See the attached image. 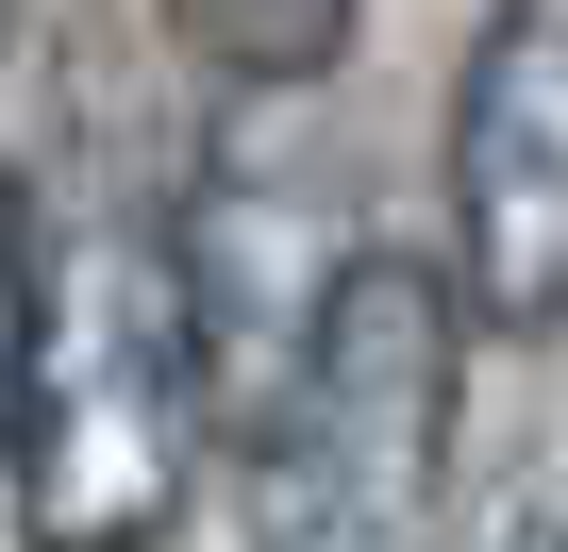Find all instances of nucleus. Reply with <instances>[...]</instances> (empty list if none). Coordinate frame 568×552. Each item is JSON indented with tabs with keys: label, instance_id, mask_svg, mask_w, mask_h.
Segmentation results:
<instances>
[{
	"label": "nucleus",
	"instance_id": "f257e3e1",
	"mask_svg": "<svg viewBox=\"0 0 568 552\" xmlns=\"http://www.w3.org/2000/svg\"><path fill=\"white\" fill-rule=\"evenodd\" d=\"M217 452V369H201V319H184V251L168 218L101 201V218H51V268H34V369H18V535L34 552H151L184 519Z\"/></svg>",
	"mask_w": 568,
	"mask_h": 552
},
{
	"label": "nucleus",
	"instance_id": "7ed1b4c3",
	"mask_svg": "<svg viewBox=\"0 0 568 552\" xmlns=\"http://www.w3.org/2000/svg\"><path fill=\"white\" fill-rule=\"evenodd\" d=\"M452 285L468 335H568V0H501L452 84Z\"/></svg>",
	"mask_w": 568,
	"mask_h": 552
},
{
	"label": "nucleus",
	"instance_id": "f03ea898",
	"mask_svg": "<svg viewBox=\"0 0 568 552\" xmlns=\"http://www.w3.org/2000/svg\"><path fill=\"white\" fill-rule=\"evenodd\" d=\"M452 402L468 285L452 251H352L318 352L251 419V552H452Z\"/></svg>",
	"mask_w": 568,
	"mask_h": 552
},
{
	"label": "nucleus",
	"instance_id": "39448f33",
	"mask_svg": "<svg viewBox=\"0 0 568 552\" xmlns=\"http://www.w3.org/2000/svg\"><path fill=\"white\" fill-rule=\"evenodd\" d=\"M168 34L234 84V101H302L352 51V0H168Z\"/></svg>",
	"mask_w": 568,
	"mask_h": 552
},
{
	"label": "nucleus",
	"instance_id": "423d86ee",
	"mask_svg": "<svg viewBox=\"0 0 568 552\" xmlns=\"http://www.w3.org/2000/svg\"><path fill=\"white\" fill-rule=\"evenodd\" d=\"M34 268H51V218L0 168V435H18V369H34Z\"/></svg>",
	"mask_w": 568,
	"mask_h": 552
},
{
	"label": "nucleus",
	"instance_id": "20e7f679",
	"mask_svg": "<svg viewBox=\"0 0 568 552\" xmlns=\"http://www.w3.org/2000/svg\"><path fill=\"white\" fill-rule=\"evenodd\" d=\"M168 251H184V319H201V369L234 419L284 402V369L318 352L335 285H352V234H335V184L318 168H267L251 134H217V168L168 201Z\"/></svg>",
	"mask_w": 568,
	"mask_h": 552
},
{
	"label": "nucleus",
	"instance_id": "0eeeda50",
	"mask_svg": "<svg viewBox=\"0 0 568 552\" xmlns=\"http://www.w3.org/2000/svg\"><path fill=\"white\" fill-rule=\"evenodd\" d=\"M452 552H568V485H551V469H535V485H501Z\"/></svg>",
	"mask_w": 568,
	"mask_h": 552
},
{
	"label": "nucleus",
	"instance_id": "6e6552de",
	"mask_svg": "<svg viewBox=\"0 0 568 552\" xmlns=\"http://www.w3.org/2000/svg\"><path fill=\"white\" fill-rule=\"evenodd\" d=\"M0 34H18V0H0Z\"/></svg>",
	"mask_w": 568,
	"mask_h": 552
}]
</instances>
